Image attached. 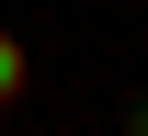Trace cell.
<instances>
[{"mask_svg":"<svg viewBox=\"0 0 148 136\" xmlns=\"http://www.w3.org/2000/svg\"><path fill=\"white\" fill-rule=\"evenodd\" d=\"M23 79H34V57H23V45L0 34V114H12V102H23Z\"/></svg>","mask_w":148,"mask_h":136,"instance_id":"1","label":"cell"}]
</instances>
